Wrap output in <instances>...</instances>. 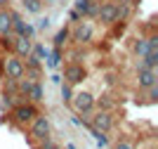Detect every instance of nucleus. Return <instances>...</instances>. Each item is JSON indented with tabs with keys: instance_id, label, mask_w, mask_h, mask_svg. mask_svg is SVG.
<instances>
[{
	"instance_id": "2",
	"label": "nucleus",
	"mask_w": 158,
	"mask_h": 149,
	"mask_svg": "<svg viewBox=\"0 0 158 149\" xmlns=\"http://www.w3.org/2000/svg\"><path fill=\"white\" fill-rule=\"evenodd\" d=\"M28 135H31L33 142H40V140L52 137V123H50V118H47L45 114H38V116L28 123Z\"/></svg>"
},
{
	"instance_id": "4",
	"label": "nucleus",
	"mask_w": 158,
	"mask_h": 149,
	"mask_svg": "<svg viewBox=\"0 0 158 149\" xmlns=\"http://www.w3.org/2000/svg\"><path fill=\"white\" fill-rule=\"evenodd\" d=\"M92 36H94V26L90 24L87 19L76 21V28L69 31V38H71L76 45H87V43L92 40Z\"/></svg>"
},
{
	"instance_id": "14",
	"label": "nucleus",
	"mask_w": 158,
	"mask_h": 149,
	"mask_svg": "<svg viewBox=\"0 0 158 149\" xmlns=\"http://www.w3.org/2000/svg\"><path fill=\"white\" fill-rule=\"evenodd\" d=\"M61 62H64V50L61 47H52L50 55H47V66L50 69H59Z\"/></svg>"
},
{
	"instance_id": "18",
	"label": "nucleus",
	"mask_w": 158,
	"mask_h": 149,
	"mask_svg": "<svg viewBox=\"0 0 158 149\" xmlns=\"http://www.w3.org/2000/svg\"><path fill=\"white\" fill-rule=\"evenodd\" d=\"M24 10L31 14H38L43 10V0H24Z\"/></svg>"
},
{
	"instance_id": "7",
	"label": "nucleus",
	"mask_w": 158,
	"mask_h": 149,
	"mask_svg": "<svg viewBox=\"0 0 158 149\" xmlns=\"http://www.w3.org/2000/svg\"><path fill=\"white\" fill-rule=\"evenodd\" d=\"M90 128L92 130H99V133H111L113 130V114L111 111H102V109H97V111H92L90 114Z\"/></svg>"
},
{
	"instance_id": "20",
	"label": "nucleus",
	"mask_w": 158,
	"mask_h": 149,
	"mask_svg": "<svg viewBox=\"0 0 158 149\" xmlns=\"http://www.w3.org/2000/svg\"><path fill=\"white\" fill-rule=\"evenodd\" d=\"M90 5H92V0H76V2H73V10H76V12H80L83 17H85L87 10H90Z\"/></svg>"
},
{
	"instance_id": "1",
	"label": "nucleus",
	"mask_w": 158,
	"mask_h": 149,
	"mask_svg": "<svg viewBox=\"0 0 158 149\" xmlns=\"http://www.w3.org/2000/svg\"><path fill=\"white\" fill-rule=\"evenodd\" d=\"M38 114H40L38 104H33V102H28V99H24V102L14 104L12 109H10V121H12L17 128H28V123H31Z\"/></svg>"
},
{
	"instance_id": "17",
	"label": "nucleus",
	"mask_w": 158,
	"mask_h": 149,
	"mask_svg": "<svg viewBox=\"0 0 158 149\" xmlns=\"http://www.w3.org/2000/svg\"><path fill=\"white\" fill-rule=\"evenodd\" d=\"M31 52L40 59V62H45L47 55H50V47H45V43H33V50Z\"/></svg>"
},
{
	"instance_id": "10",
	"label": "nucleus",
	"mask_w": 158,
	"mask_h": 149,
	"mask_svg": "<svg viewBox=\"0 0 158 149\" xmlns=\"http://www.w3.org/2000/svg\"><path fill=\"white\" fill-rule=\"evenodd\" d=\"M135 81H137L139 90H146L151 85H158V69H139Z\"/></svg>"
},
{
	"instance_id": "25",
	"label": "nucleus",
	"mask_w": 158,
	"mask_h": 149,
	"mask_svg": "<svg viewBox=\"0 0 158 149\" xmlns=\"http://www.w3.org/2000/svg\"><path fill=\"white\" fill-rule=\"evenodd\" d=\"M113 149H137V144L132 142V140H125V137H123V140H118V142L113 144Z\"/></svg>"
},
{
	"instance_id": "35",
	"label": "nucleus",
	"mask_w": 158,
	"mask_h": 149,
	"mask_svg": "<svg viewBox=\"0 0 158 149\" xmlns=\"http://www.w3.org/2000/svg\"><path fill=\"white\" fill-rule=\"evenodd\" d=\"M47 2H54V0H47Z\"/></svg>"
},
{
	"instance_id": "8",
	"label": "nucleus",
	"mask_w": 158,
	"mask_h": 149,
	"mask_svg": "<svg viewBox=\"0 0 158 149\" xmlns=\"http://www.w3.org/2000/svg\"><path fill=\"white\" fill-rule=\"evenodd\" d=\"M97 19L102 21L104 26H111L113 21H118V2H113V0H106V2H99V10H97Z\"/></svg>"
},
{
	"instance_id": "5",
	"label": "nucleus",
	"mask_w": 158,
	"mask_h": 149,
	"mask_svg": "<svg viewBox=\"0 0 158 149\" xmlns=\"http://www.w3.org/2000/svg\"><path fill=\"white\" fill-rule=\"evenodd\" d=\"M64 83L69 85H78L87 78V69L83 66V62H66L64 64Z\"/></svg>"
},
{
	"instance_id": "6",
	"label": "nucleus",
	"mask_w": 158,
	"mask_h": 149,
	"mask_svg": "<svg viewBox=\"0 0 158 149\" xmlns=\"http://www.w3.org/2000/svg\"><path fill=\"white\" fill-rule=\"evenodd\" d=\"M2 73H5V78H12V81L24 78V59L17 55L2 57Z\"/></svg>"
},
{
	"instance_id": "15",
	"label": "nucleus",
	"mask_w": 158,
	"mask_h": 149,
	"mask_svg": "<svg viewBox=\"0 0 158 149\" xmlns=\"http://www.w3.org/2000/svg\"><path fill=\"white\" fill-rule=\"evenodd\" d=\"M132 52H135L137 57H144L146 52H149V43H146V36H137V38L132 40Z\"/></svg>"
},
{
	"instance_id": "9",
	"label": "nucleus",
	"mask_w": 158,
	"mask_h": 149,
	"mask_svg": "<svg viewBox=\"0 0 158 149\" xmlns=\"http://www.w3.org/2000/svg\"><path fill=\"white\" fill-rule=\"evenodd\" d=\"M12 33H14V36H24V38L33 40V36H35V26L28 24L19 12H14V10H12Z\"/></svg>"
},
{
	"instance_id": "34",
	"label": "nucleus",
	"mask_w": 158,
	"mask_h": 149,
	"mask_svg": "<svg viewBox=\"0 0 158 149\" xmlns=\"http://www.w3.org/2000/svg\"><path fill=\"white\" fill-rule=\"evenodd\" d=\"M10 5V0H0V7H7Z\"/></svg>"
},
{
	"instance_id": "31",
	"label": "nucleus",
	"mask_w": 158,
	"mask_h": 149,
	"mask_svg": "<svg viewBox=\"0 0 158 149\" xmlns=\"http://www.w3.org/2000/svg\"><path fill=\"white\" fill-rule=\"evenodd\" d=\"M38 28H40V31H47V28H50V17L40 19V21H38Z\"/></svg>"
},
{
	"instance_id": "12",
	"label": "nucleus",
	"mask_w": 158,
	"mask_h": 149,
	"mask_svg": "<svg viewBox=\"0 0 158 149\" xmlns=\"http://www.w3.org/2000/svg\"><path fill=\"white\" fill-rule=\"evenodd\" d=\"M10 33H12V10L0 7V36H10Z\"/></svg>"
},
{
	"instance_id": "24",
	"label": "nucleus",
	"mask_w": 158,
	"mask_h": 149,
	"mask_svg": "<svg viewBox=\"0 0 158 149\" xmlns=\"http://www.w3.org/2000/svg\"><path fill=\"white\" fill-rule=\"evenodd\" d=\"M12 45H14V33L0 36V47H2V50H12Z\"/></svg>"
},
{
	"instance_id": "3",
	"label": "nucleus",
	"mask_w": 158,
	"mask_h": 149,
	"mask_svg": "<svg viewBox=\"0 0 158 149\" xmlns=\"http://www.w3.org/2000/svg\"><path fill=\"white\" fill-rule=\"evenodd\" d=\"M71 109L78 114V116H90L94 111V95L87 90H80V92H73L71 97Z\"/></svg>"
},
{
	"instance_id": "21",
	"label": "nucleus",
	"mask_w": 158,
	"mask_h": 149,
	"mask_svg": "<svg viewBox=\"0 0 158 149\" xmlns=\"http://www.w3.org/2000/svg\"><path fill=\"white\" fill-rule=\"evenodd\" d=\"M17 83H19V81L5 78V85H2V95H17Z\"/></svg>"
},
{
	"instance_id": "16",
	"label": "nucleus",
	"mask_w": 158,
	"mask_h": 149,
	"mask_svg": "<svg viewBox=\"0 0 158 149\" xmlns=\"http://www.w3.org/2000/svg\"><path fill=\"white\" fill-rule=\"evenodd\" d=\"M94 109H102V111H113L116 109V99L111 95H102L99 99H94Z\"/></svg>"
},
{
	"instance_id": "26",
	"label": "nucleus",
	"mask_w": 158,
	"mask_h": 149,
	"mask_svg": "<svg viewBox=\"0 0 158 149\" xmlns=\"http://www.w3.org/2000/svg\"><path fill=\"white\" fill-rule=\"evenodd\" d=\"M90 130H92V128H90ZM92 135H94V140H97V144H99V147H106V144H109V137H106V133L92 130Z\"/></svg>"
},
{
	"instance_id": "33",
	"label": "nucleus",
	"mask_w": 158,
	"mask_h": 149,
	"mask_svg": "<svg viewBox=\"0 0 158 149\" xmlns=\"http://www.w3.org/2000/svg\"><path fill=\"white\" fill-rule=\"evenodd\" d=\"M106 83H109V85L116 83V76H113V73H109V76H106Z\"/></svg>"
},
{
	"instance_id": "32",
	"label": "nucleus",
	"mask_w": 158,
	"mask_h": 149,
	"mask_svg": "<svg viewBox=\"0 0 158 149\" xmlns=\"http://www.w3.org/2000/svg\"><path fill=\"white\" fill-rule=\"evenodd\" d=\"M118 2H120V5H127V7H135L139 0H118Z\"/></svg>"
},
{
	"instance_id": "19",
	"label": "nucleus",
	"mask_w": 158,
	"mask_h": 149,
	"mask_svg": "<svg viewBox=\"0 0 158 149\" xmlns=\"http://www.w3.org/2000/svg\"><path fill=\"white\" fill-rule=\"evenodd\" d=\"M69 31H71V28H59V31H57V36H54V47H64L66 45Z\"/></svg>"
},
{
	"instance_id": "13",
	"label": "nucleus",
	"mask_w": 158,
	"mask_h": 149,
	"mask_svg": "<svg viewBox=\"0 0 158 149\" xmlns=\"http://www.w3.org/2000/svg\"><path fill=\"white\" fill-rule=\"evenodd\" d=\"M26 99L33 102V104H40L43 99H45V90H43L40 81H33L31 83V88H28V92H26Z\"/></svg>"
},
{
	"instance_id": "23",
	"label": "nucleus",
	"mask_w": 158,
	"mask_h": 149,
	"mask_svg": "<svg viewBox=\"0 0 158 149\" xmlns=\"http://www.w3.org/2000/svg\"><path fill=\"white\" fill-rule=\"evenodd\" d=\"M35 149H61V147L54 142L52 137H47V140H40V142L35 144Z\"/></svg>"
},
{
	"instance_id": "30",
	"label": "nucleus",
	"mask_w": 158,
	"mask_h": 149,
	"mask_svg": "<svg viewBox=\"0 0 158 149\" xmlns=\"http://www.w3.org/2000/svg\"><path fill=\"white\" fill-rule=\"evenodd\" d=\"M69 17H71L73 24H76V21H80V19H85V17H83L80 12H76V10H71V12H69Z\"/></svg>"
},
{
	"instance_id": "22",
	"label": "nucleus",
	"mask_w": 158,
	"mask_h": 149,
	"mask_svg": "<svg viewBox=\"0 0 158 149\" xmlns=\"http://www.w3.org/2000/svg\"><path fill=\"white\" fill-rule=\"evenodd\" d=\"M71 97H73V85L61 83V102L69 104V102H71Z\"/></svg>"
},
{
	"instance_id": "27",
	"label": "nucleus",
	"mask_w": 158,
	"mask_h": 149,
	"mask_svg": "<svg viewBox=\"0 0 158 149\" xmlns=\"http://www.w3.org/2000/svg\"><path fill=\"white\" fill-rule=\"evenodd\" d=\"M69 57H71V59H69V62H80V59L85 57V52L80 50V47H73V50L69 52Z\"/></svg>"
},
{
	"instance_id": "28",
	"label": "nucleus",
	"mask_w": 158,
	"mask_h": 149,
	"mask_svg": "<svg viewBox=\"0 0 158 149\" xmlns=\"http://www.w3.org/2000/svg\"><path fill=\"white\" fill-rule=\"evenodd\" d=\"M97 10H99V2H97V0H92V5H90V10H87L85 19H97Z\"/></svg>"
},
{
	"instance_id": "29",
	"label": "nucleus",
	"mask_w": 158,
	"mask_h": 149,
	"mask_svg": "<svg viewBox=\"0 0 158 149\" xmlns=\"http://www.w3.org/2000/svg\"><path fill=\"white\" fill-rule=\"evenodd\" d=\"M146 97H149V102H156L158 99V85H151V88H146Z\"/></svg>"
},
{
	"instance_id": "11",
	"label": "nucleus",
	"mask_w": 158,
	"mask_h": 149,
	"mask_svg": "<svg viewBox=\"0 0 158 149\" xmlns=\"http://www.w3.org/2000/svg\"><path fill=\"white\" fill-rule=\"evenodd\" d=\"M33 50V40L31 38H24V36H14V45H12V52L17 55V57H26V55H31Z\"/></svg>"
}]
</instances>
